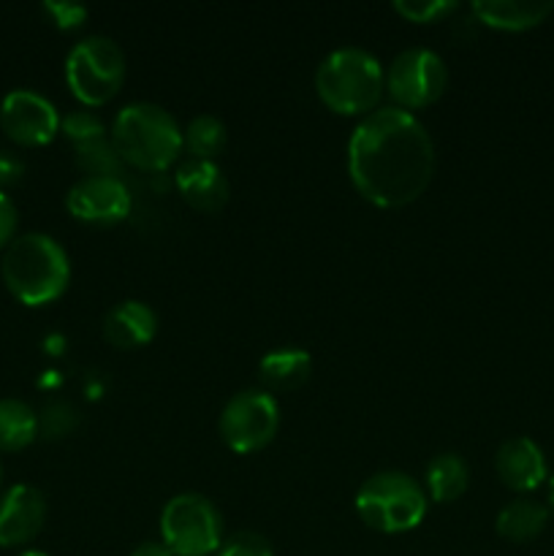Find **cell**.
Instances as JSON below:
<instances>
[{"instance_id":"6da1fadb","label":"cell","mask_w":554,"mask_h":556,"mask_svg":"<svg viewBox=\"0 0 554 556\" xmlns=\"http://www.w3.org/2000/svg\"><path fill=\"white\" fill-rule=\"evenodd\" d=\"M348 174L369 204L383 210L413 204L435 174V141L427 125L400 106L364 114L348 141Z\"/></svg>"},{"instance_id":"7a4b0ae2","label":"cell","mask_w":554,"mask_h":556,"mask_svg":"<svg viewBox=\"0 0 554 556\" xmlns=\"http://www.w3.org/2000/svg\"><path fill=\"white\" fill-rule=\"evenodd\" d=\"M0 275L11 296L27 307H43L65 293L71 280L68 253L54 237L41 231L22 233L5 248Z\"/></svg>"},{"instance_id":"3957f363","label":"cell","mask_w":554,"mask_h":556,"mask_svg":"<svg viewBox=\"0 0 554 556\" xmlns=\"http://www.w3.org/2000/svg\"><path fill=\"white\" fill-rule=\"evenodd\" d=\"M109 139L123 163L141 172H166L185 147L177 119L150 101H136L119 109Z\"/></svg>"},{"instance_id":"277c9868","label":"cell","mask_w":554,"mask_h":556,"mask_svg":"<svg viewBox=\"0 0 554 556\" xmlns=\"http://www.w3.org/2000/svg\"><path fill=\"white\" fill-rule=\"evenodd\" d=\"M386 90V71L362 47L331 49L315 68V92L337 114H369Z\"/></svg>"},{"instance_id":"5b68a950","label":"cell","mask_w":554,"mask_h":556,"mask_svg":"<svg viewBox=\"0 0 554 556\" xmlns=\"http://www.w3.org/2000/svg\"><path fill=\"white\" fill-rule=\"evenodd\" d=\"M429 508L427 489L402 470L375 472L356 492V514L369 530L400 535L416 530Z\"/></svg>"},{"instance_id":"8992f818","label":"cell","mask_w":554,"mask_h":556,"mask_svg":"<svg viewBox=\"0 0 554 556\" xmlns=\"http://www.w3.org/2000/svg\"><path fill=\"white\" fill-rule=\"evenodd\" d=\"M125 79V52L114 38L85 36L65 58V81L85 106H103Z\"/></svg>"},{"instance_id":"52a82bcc","label":"cell","mask_w":554,"mask_h":556,"mask_svg":"<svg viewBox=\"0 0 554 556\" xmlns=\"http://www.w3.org/2000/svg\"><path fill=\"white\" fill-rule=\"evenodd\" d=\"M161 543L174 556L215 554L223 543L221 514L201 494H177L161 510Z\"/></svg>"},{"instance_id":"ba28073f","label":"cell","mask_w":554,"mask_h":556,"mask_svg":"<svg viewBox=\"0 0 554 556\" xmlns=\"http://www.w3.org/2000/svg\"><path fill=\"white\" fill-rule=\"evenodd\" d=\"M280 405L264 389H244L226 402L217 418L221 440L234 454H255L277 438Z\"/></svg>"},{"instance_id":"9c48e42d","label":"cell","mask_w":554,"mask_h":556,"mask_svg":"<svg viewBox=\"0 0 554 556\" xmlns=\"http://www.w3.org/2000/svg\"><path fill=\"white\" fill-rule=\"evenodd\" d=\"M449 87V65L427 47L402 49L386 68V90L400 109H424Z\"/></svg>"},{"instance_id":"30bf717a","label":"cell","mask_w":554,"mask_h":556,"mask_svg":"<svg viewBox=\"0 0 554 556\" xmlns=\"http://www.w3.org/2000/svg\"><path fill=\"white\" fill-rule=\"evenodd\" d=\"M0 128L22 147H43L58 136L60 112L36 90H11L0 103Z\"/></svg>"},{"instance_id":"8fae6325","label":"cell","mask_w":554,"mask_h":556,"mask_svg":"<svg viewBox=\"0 0 554 556\" xmlns=\"http://www.w3.org/2000/svg\"><path fill=\"white\" fill-rule=\"evenodd\" d=\"M65 206L76 220L112 226L130 215L134 199L119 177H81L71 185Z\"/></svg>"},{"instance_id":"7c38bea8","label":"cell","mask_w":554,"mask_h":556,"mask_svg":"<svg viewBox=\"0 0 554 556\" xmlns=\"http://www.w3.org/2000/svg\"><path fill=\"white\" fill-rule=\"evenodd\" d=\"M47 521V500L36 486L16 483L0 497V546L16 548L30 543Z\"/></svg>"},{"instance_id":"4fadbf2b","label":"cell","mask_w":554,"mask_h":556,"mask_svg":"<svg viewBox=\"0 0 554 556\" xmlns=\"http://www.w3.org/2000/svg\"><path fill=\"white\" fill-rule=\"evenodd\" d=\"M494 472L500 483L516 494H530L549 478L543 448L530 438H508L494 454Z\"/></svg>"},{"instance_id":"5bb4252c","label":"cell","mask_w":554,"mask_h":556,"mask_svg":"<svg viewBox=\"0 0 554 556\" xmlns=\"http://www.w3.org/2000/svg\"><path fill=\"white\" fill-rule=\"evenodd\" d=\"M174 185L193 210L217 212L228 201V179L215 161L190 157L174 174Z\"/></svg>"},{"instance_id":"9a60e30c","label":"cell","mask_w":554,"mask_h":556,"mask_svg":"<svg viewBox=\"0 0 554 556\" xmlns=\"http://www.w3.org/2000/svg\"><path fill=\"white\" fill-rule=\"evenodd\" d=\"M158 331V315L150 304L139 299H125L114 304L103 318V337L109 345L128 351V348H141L152 342Z\"/></svg>"},{"instance_id":"2e32d148","label":"cell","mask_w":554,"mask_h":556,"mask_svg":"<svg viewBox=\"0 0 554 556\" xmlns=\"http://www.w3.org/2000/svg\"><path fill=\"white\" fill-rule=\"evenodd\" d=\"M473 16L487 27L505 33L532 30L552 16V0H476Z\"/></svg>"},{"instance_id":"e0dca14e","label":"cell","mask_w":554,"mask_h":556,"mask_svg":"<svg viewBox=\"0 0 554 556\" xmlns=\"http://www.w3.org/2000/svg\"><path fill=\"white\" fill-rule=\"evenodd\" d=\"M313 372V356L304 348H277L259 362L261 383L269 391H297Z\"/></svg>"},{"instance_id":"ac0fdd59","label":"cell","mask_w":554,"mask_h":556,"mask_svg":"<svg viewBox=\"0 0 554 556\" xmlns=\"http://www.w3.org/2000/svg\"><path fill=\"white\" fill-rule=\"evenodd\" d=\"M549 508L538 500L530 497H519V500H511L503 510L498 514L494 519V530L503 541L511 543H530L546 530L549 525Z\"/></svg>"},{"instance_id":"d6986e66","label":"cell","mask_w":554,"mask_h":556,"mask_svg":"<svg viewBox=\"0 0 554 556\" xmlns=\"http://www.w3.org/2000/svg\"><path fill=\"white\" fill-rule=\"evenodd\" d=\"M427 497L435 503H456L470 486V470L459 454H438L427 465Z\"/></svg>"},{"instance_id":"ffe728a7","label":"cell","mask_w":554,"mask_h":556,"mask_svg":"<svg viewBox=\"0 0 554 556\" xmlns=\"http://www.w3.org/2000/svg\"><path fill=\"white\" fill-rule=\"evenodd\" d=\"M38 438V413L27 402L0 400V451H22Z\"/></svg>"},{"instance_id":"44dd1931","label":"cell","mask_w":554,"mask_h":556,"mask_svg":"<svg viewBox=\"0 0 554 556\" xmlns=\"http://www.w3.org/2000/svg\"><path fill=\"white\" fill-rule=\"evenodd\" d=\"M182 144L188 147L190 157L199 161H215L228 144V130L223 119L215 114H196L182 130Z\"/></svg>"},{"instance_id":"7402d4cb","label":"cell","mask_w":554,"mask_h":556,"mask_svg":"<svg viewBox=\"0 0 554 556\" xmlns=\"http://www.w3.org/2000/svg\"><path fill=\"white\" fill-rule=\"evenodd\" d=\"M74 157L76 166L85 168L87 177H117L119 168H123V157L114 150L109 136L85 141V144H74Z\"/></svg>"},{"instance_id":"603a6c76","label":"cell","mask_w":554,"mask_h":556,"mask_svg":"<svg viewBox=\"0 0 554 556\" xmlns=\"http://www.w3.org/2000/svg\"><path fill=\"white\" fill-rule=\"evenodd\" d=\"M79 421L81 416L76 405H71L68 400H49L38 413V434L47 440L68 438L79 427Z\"/></svg>"},{"instance_id":"cb8c5ba5","label":"cell","mask_w":554,"mask_h":556,"mask_svg":"<svg viewBox=\"0 0 554 556\" xmlns=\"http://www.w3.org/2000/svg\"><path fill=\"white\" fill-rule=\"evenodd\" d=\"M60 130L68 136L74 144H85V141L103 139L106 136V125L98 114H92L90 109H74V112L63 114L60 117Z\"/></svg>"},{"instance_id":"d4e9b609","label":"cell","mask_w":554,"mask_h":556,"mask_svg":"<svg viewBox=\"0 0 554 556\" xmlns=\"http://www.w3.org/2000/svg\"><path fill=\"white\" fill-rule=\"evenodd\" d=\"M394 11L405 20L424 25V22H438L445 14H454L456 3L454 0H396Z\"/></svg>"},{"instance_id":"484cf974","label":"cell","mask_w":554,"mask_h":556,"mask_svg":"<svg viewBox=\"0 0 554 556\" xmlns=\"http://www.w3.org/2000/svg\"><path fill=\"white\" fill-rule=\"evenodd\" d=\"M215 556H275V552H272V543L266 541L264 535L242 530L223 538L221 548H217Z\"/></svg>"},{"instance_id":"4316f807","label":"cell","mask_w":554,"mask_h":556,"mask_svg":"<svg viewBox=\"0 0 554 556\" xmlns=\"http://www.w3.org/2000/svg\"><path fill=\"white\" fill-rule=\"evenodd\" d=\"M43 11L52 16V22L60 30H76V27L85 25L87 14H90L87 5L74 3V0H47V3H43Z\"/></svg>"},{"instance_id":"83f0119b","label":"cell","mask_w":554,"mask_h":556,"mask_svg":"<svg viewBox=\"0 0 554 556\" xmlns=\"http://www.w3.org/2000/svg\"><path fill=\"white\" fill-rule=\"evenodd\" d=\"M16 223H20V215H16L14 201L0 190V250H5L14 242Z\"/></svg>"},{"instance_id":"f1b7e54d","label":"cell","mask_w":554,"mask_h":556,"mask_svg":"<svg viewBox=\"0 0 554 556\" xmlns=\"http://www.w3.org/2000/svg\"><path fill=\"white\" fill-rule=\"evenodd\" d=\"M22 174H25V161L16 152L0 150V185L20 182Z\"/></svg>"},{"instance_id":"f546056e","label":"cell","mask_w":554,"mask_h":556,"mask_svg":"<svg viewBox=\"0 0 554 556\" xmlns=\"http://www.w3.org/2000/svg\"><path fill=\"white\" fill-rule=\"evenodd\" d=\"M130 556H174V554L168 552L161 541H147V543H141V546H136Z\"/></svg>"},{"instance_id":"4dcf8cb0","label":"cell","mask_w":554,"mask_h":556,"mask_svg":"<svg viewBox=\"0 0 554 556\" xmlns=\"http://www.w3.org/2000/svg\"><path fill=\"white\" fill-rule=\"evenodd\" d=\"M546 508H549V514L554 516V476L549 478V505Z\"/></svg>"},{"instance_id":"1f68e13d","label":"cell","mask_w":554,"mask_h":556,"mask_svg":"<svg viewBox=\"0 0 554 556\" xmlns=\"http://www.w3.org/2000/svg\"><path fill=\"white\" fill-rule=\"evenodd\" d=\"M16 556H49V554L36 552V548H27V552H22V554H16Z\"/></svg>"},{"instance_id":"d6a6232c","label":"cell","mask_w":554,"mask_h":556,"mask_svg":"<svg viewBox=\"0 0 554 556\" xmlns=\"http://www.w3.org/2000/svg\"><path fill=\"white\" fill-rule=\"evenodd\" d=\"M0 486H3V462H0Z\"/></svg>"}]
</instances>
